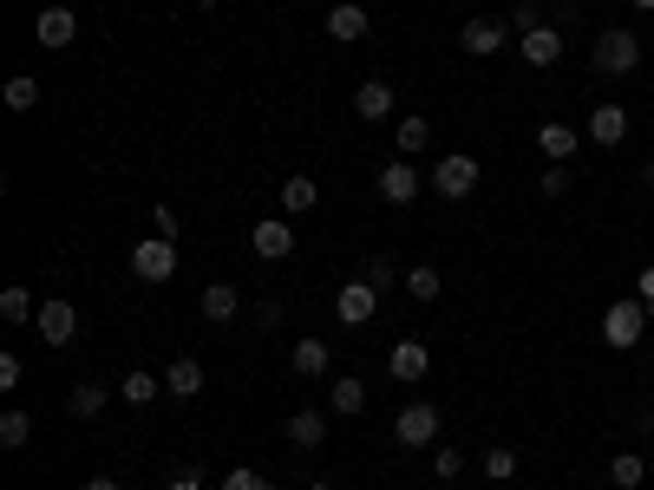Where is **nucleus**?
<instances>
[{
    "mask_svg": "<svg viewBox=\"0 0 654 490\" xmlns=\"http://www.w3.org/2000/svg\"><path fill=\"white\" fill-rule=\"evenodd\" d=\"M590 59H596V72H603V79H629V72L642 65V33H629V26H609V33H596Z\"/></svg>",
    "mask_w": 654,
    "mask_h": 490,
    "instance_id": "nucleus-1",
    "label": "nucleus"
},
{
    "mask_svg": "<svg viewBox=\"0 0 654 490\" xmlns=\"http://www.w3.org/2000/svg\"><path fill=\"white\" fill-rule=\"evenodd\" d=\"M642 334H649V301H642V295H635V301H609L603 340H609L616 354H629V347H642Z\"/></svg>",
    "mask_w": 654,
    "mask_h": 490,
    "instance_id": "nucleus-2",
    "label": "nucleus"
},
{
    "mask_svg": "<svg viewBox=\"0 0 654 490\" xmlns=\"http://www.w3.org/2000/svg\"><path fill=\"white\" fill-rule=\"evenodd\" d=\"M478 177H485V170H478V157H465V151H452V157L432 164V190L452 196V203H465V196L478 190Z\"/></svg>",
    "mask_w": 654,
    "mask_h": 490,
    "instance_id": "nucleus-3",
    "label": "nucleus"
},
{
    "mask_svg": "<svg viewBox=\"0 0 654 490\" xmlns=\"http://www.w3.org/2000/svg\"><path fill=\"white\" fill-rule=\"evenodd\" d=\"M131 275H138V282H170V275H177V242H164V236L138 242V249H131Z\"/></svg>",
    "mask_w": 654,
    "mask_h": 490,
    "instance_id": "nucleus-4",
    "label": "nucleus"
},
{
    "mask_svg": "<svg viewBox=\"0 0 654 490\" xmlns=\"http://www.w3.org/2000/svg\"><path fill=\"white\" fill-rule=\"evenodd\" d=\"M504 39H511V20H465L459 26V52H472V59L504 52Z\"/></svg>",
    "mask_w": 654,
    "mask_h": 490,
    "instance_id": "nucleus-5",
    "label": "nucleus"
},
{
    "mask_svg": "<svg viewBox=\"0 0 654 490\" xmlns=\"http://www.w3.org/2000/svg\"><path fill=\"white\" fill-rule=\"evenodd\" d=\"M373 314H380V288H373V282H347L341 301H334V321H341V327H367Z\"/></svg>",
    "mask_w": 654,
    "mask_h": 490,
    "instance_id": "nucleus-6",
    "label": "nucleus"
},
{
    "mask_svg": "<svg viewBox=\"0 0 654 490\" xmlns=\"http://www.w3.org/2000/svg\"><path fill=\"white\" fill-rule=\"evenodd\" d=\"M33 327H39L46 347H72V334H79V308H72V301H39Z\"/></svg>",
    "mask_w": 654,
    "mask_h": 490,
    "instance_id": "nucleus-7",
    "label": "nucleus"
},
{
    "mask_svg": "<svg viewBox=\"0 0 654 490\" xmlns=\"http://www.w3.org/2000/svg\"><path fill=\"white\" fill-rule=\"evenodd\" d=\"M33 39H39L46 52H66V46L79 39V13H72V7H46V13L33 20Z\"/></svg>",
    "mask_w": 654,
    "mask_h": 490,
    "instance_id": "nucleus-8",
    "label": "nucleus"
},
{
    "mask_svg": "<svg viewBox=\"0 0 654 490\" xmlns=\"http://www.w3.org/2000/svg\"><path fill=\"white\" fill-rule=\"evenodd\" d=\"M393 439H400L406 452L432 445V439H439V406H406V413L393 419Z\"/></svg>",
    "mask_w": 654,
    "mask_h": 490,
    "instance_id": "nucleus-9",
    "label": "nucleus"
},
{
    "mask_svg": "<svg viewBox=\"0 0 654 490\" xmlns=\"http://www.w3.org/2000/svg\"><path fill=\"white\" fill-rule=\"evenodd\" d=\"M419 196V170L406 164V157H393L387 170H380V203H393V210H406Z\"/></svg>",
    "mask_w": 654,
    "mask_h": 490,
    "instance_id": "nucleus-10",
    "label": "nucleus"
},
{
    "mask_svg": "<svg viewBox=\"0 0 654 490\" xmlns=\"http://www.w3.org/2000/svg\"><path fill=\"white\" fill-rule=\"evenodd\" d=\"M249 249H255L262 262H282V255L295 249V229H288L282 216H269V223H255V229H249Z\"/></svg>",
    "mask_w": 654,
    "mask_h": 490,
    "instance_id": "nucleus-11",
    "label": "nucleus"
},
{
    "mask_svg": "<svg viewBox=\"0 0 654 490\" xmlns=\"http://www.w3.org/2000/svg\"><path fill=\"white\" fill-rule=\"evenodd\" d=\"M426 367H432V354H426V340H400V347L387 354V373H393L400 386H413V380H426Z\"/></svg>",
    "mask_w": 654,
    "mask_h": 490,
    "instance_id": "nucleus-12",
    "label": "nucleus"
},
{
    "mask_svg": "<svg viewBox=\"0 0 654 490\" xmlns=\"http://www.w3.org/2000/svg\"><path fill=\"white\" fill-rule=\"evenodd\" d=\"M164 386H170V399H197V393H203V360H197V354H177V360L164 367Z\"/></svg>",
    "mask_w": 654,
    "mask_h": 490,
    "instance_id": "nucleus-13",
    "label": "nucleus"
},
{
    "mask_svg": "<svg viewBox=\"0 0 654 490\" xmlns=\"http://www.w3.org/2000/svg\"><path fill=\"white\" fill-rule=\"evenodd\" d=\"M387 111H393V85H387V79H367V85L354 92V118H360V124H380Z\"/></svg>",
    "mask_w": 654,
    "mask_h": 490,
    "instance_id": "nucleus-14",
    "label": "nucleus"
},
{
    "mask_svg": "<svg viewBox=\"0 0 654 490\" xmlns=\"http://www.w3.org/2000/svg\"><path fill=\"white\" fill-rule=\"evenodd\" d=\"M622 138H629V111H622L616 98L596 105V111H590V144H622Z\"/></svg>",
    "mask_w": 654,
    "mask_h": 490,
    "instance_id": "nucleus-15",
    "label": "nucleus"
},
{
    "mask_svg": "<svg viewBox=\"0 0 654 490\" xmlns=\"http://www.w3.org/2000/svg\"><path fill=\"white\" fill-rule=\"evenodd\" d=\"M576 144H583V138H576V131H570L563 118H550V124H537V151H544L550 164H570V157H576Z\"/></svg>",
    "mask_w": 654,
    "mask_h": 490,
    "instance_id": "nucleus-16",
    "label": "nucleus"
},
{
    "mask_svg": "<svg viewBox=\"0 0 654 490\" xmlns=\"http://www.w3.org/2000/svg\"><path fill=\"white\" fill-rule=\"evenodd\" d=\"M518 46H524V59H531V65H557V59H563V33H557V26H537V33H524Z\"/></svg>",
    "mask_w": 654,
    "mask_h": 490,
    "instance_id": "nucleus-17",
    "label": "nucleus"
},
{
    "mask_svg": "<svg viewBox=\"0 0 654 490\" xmlns=\"http://www.w3.org/2000/svg\"><path fill=\"white\" fill-rule=\"evenodd\" d=\"M321 439H328V419H321L314 406H301V413L288 419V445H295V452H314Z\"/></svg>",
    "mask_w": 654,
    "mask_h": 490,
    "instance_id": "nucleus-18",
    "label": "nucleus"
},
{
    "mask_svg": "<svg viewBox=\"0 0 654 490\" xmlns=\"http://www.w3.org/2000/svg\"><path fill=\"white\" fill-rule=\"evenodd\" d=\"M328 39H367V7L341 0V7L328 13Z\"/></svg>",
    "mask_w": 654,
    "mask_h": 490,
    "instance_id": "nucleus-19",
    "label": "nucleus"
},
{
    "mask_svg": "<svg viewBox=\"0 0 654 490\" xmlns=\"http://www.w3.org/2000/svg\"><path fill=\"white\" fill-rule=\"evenodd\" d=\"M236 308H242V295H236L229 282H210V288H203V321H236Z\"/></svg>",
    "mask_w": 654,
    "mask_h": 490,
    "instance_id": "nucleus-20",
    "label": "nucleus"
},
{
    "mask_svg": "<svg viewBox=\"0 0 654 490\" xmlns=\"http://www.w3.org/2000/svg\"><path fill=\"white\" fill-rule=\"evenodd\" d=\"M328 406H334L341 419H360V413H367V386H360V380H334V386H328Z\"/></svg>",
    "mask_w": 654,
    "mask_h": 490,
    "instance_id": "nucleus-21",
    "label": "nucleus"
},
{
    "mask_svg": "<svg viewBox=\"0 0 654 490\" xmlns=\"http://www.w3.org/2000/svg\"><path fill=\"white\" fill-rule=\"evenodd\" d=\"M314 203H321V190H314V177H288V183H282V210H288V216H308Z\"/></svg>",
    "mask_w": 654,
    "mask_h": 490,
    "instance_id": "nucleus-22",
    "label": "nucleus"
},
{
    "mask_svg": "<svg viewBox=\"0 0 654 490\" xmlns=\"http://www.w3.org/2000/svg\"><path fill=\"white\" fill-rule=\"evenodd\" d=\"M288 367H295L301 380H321V373H328V340H301V347L288 354Z\"/></svg>",
    "mask_w": 654,
    "mask_h": 490,
    "instance_id": "nucleus-23",
    "label": "nucleus"
},
{
    "mask_svg": "<svg viewBox=\"0 0 654 490\" xmlns=\"http://www.w3.org/2000/svg\"><path fill=\"white\" fill-rule=\"evenodd\" d=\"M609 478H616V490H642L649 485V465H642L635 452H616V458H609Z\"/></svg>",
    "mask_w": 654,
    "mask_h": 490,
    "instance_id": "nucleus-24",
    "label": "nucleus"
},
{
    "mask_svg": "<svg viewBox=\"0 0 654 490\" xmlns=\"http://www.w3.org/2000/svg\"><path fill=\"white\" fill-rule=\"evenodd\" d=\"M157 393H170L157 373H144V367H138V373H124V399H131V406H151Z\"/></svg>",
    "mask_w": 654,
    "mask_h": 490,
    "instance_id": "nucleus-25",
    "label": "nucleus"
},
{
    "mask_svg": "<svg viewBox=\"0 0 654 490\" xmlns=\"http://www.w3.org/2000/svg\"><path fill=\"white\" fill-rule=\"evenodd\" d=\"M26 439H33V419H26L20 406H7V413H0V445H7V452H20Z\"/></svg>",
    "mask_w": 654,
    "mask_h": 490,
    "instance_id": "nucleus-26",
    "label": "nucleus"
},
{
    "mask_svg": "<svg viewBox=\"0 0 654 490\" xmlns=\"http://www.w3.org/2000/svg\"><path fill=\"white\" fill-rule=\"evenodd\" d=\"M0 98H7V111H33V105H39V85H33V79H26V72H13V79H7V92H0Z\"/></svg>",
    "mask_w": 654,
    "mask_h": 490,
    "instance_id": "nucleus-27",
    "label": "nucleus"
},
{
    "mask_svg": "<svg viewBox=\"0 0 654 490\" xmlns=\"http://www.w3.org/2000/svg\"><path fill=\"white\" fill-rule=\"evenodd\" d=\"M33 314H39V308H33V295H26V288H0V321H13V327H20V321H33Z\"/></svg>",
    "mask_w": 654,
    "mask_h": 490,
    "instance_id": "nucleus-28",
    "label": "nucleus"
},
{
    "mask_svg": "<svg viewBox=\"0 0 654 490\" xmlns=\"http://www.w3.org/2000/svg\"><path fill=\"white\" fill-rule=\"evenodd\" d=\"M66 413H72V419H98V413H105V386H72Z\"/></svg>",
    "mask_w": 654,
    "mask_h": 490,
    "instance_id": "nucleus-29",
    "label": "nucleus"
},
{
    "mask_svg": "<svg viewBox=\"0 0 654 490\" xmlns=\"http://www.w3.org/2000/svg\"><path fill=\"white\" fill-rule=\"evenodd\" d=\"M426 138H432V124H426L419 111H406V118H400V151L413 157V151H426Z\"/></svg>",
    "mask_w": 654,
    "mask_h": 490,
    "instance_id": "nucleus-30",
    "label": "nucleus"
},
{
    "mask_svg": "<svg viewBox=\"0 0 654 490\" xmlns=\"http://www.w3.org/2000/svg\"><path fill=\"white\" fill-rule=\"evenodd\" d=\"M485 478H491V485H511V478H518V452H511V445L485 452Z\"/></svg>",
    "mask_w": 654,
    "mask_h": 490,
    "instance_id": "nucleus-31",
    "label": "nucleus"
},
{
    "mask_svg": "<svg viewBox=\"0 0 654 490\" xmlns=\"http://www.w3.org/2000/svg\"><path fill=\"white\" fill-rule=\"evenodd\" d=\"M406 295L413 301H439V268H406Z\"/></svg>",
    "mask_w": 654,
    "mask_h": 490,
    "instance_id": "nucleus-32",
    "label": "nucleus"
},
{
    "mask_svg": "<svg viewBox=\"0 0 654 490\" xmlns=\"http://www.w3.org/2000/svg\"><path fill=\"white\" fill-rule=\"evenodd\" d=\"M459 471H465V458H459V445H439V452H432V478H445V485H452Z\"/></svg>",
    "mask_w": 654,
    "mask_h": 490,
    "instance_id": "nucleus-33",
    "label": "nucleus"
},
{
    "mask_svg": "<svg viewBox=\"0 0 654 490\" xmlns=\"http://www.w3.org/2000/svg\"><path fill=\"white\" fill-rule=\"evenodd\" d=\"M511 26H518V33H537V26H544V7H537V0H518V7H511Z\"/></svg>",
    "mask_w": 654,
    "mask_h": 490,
    "instance_id": "nucleus-34",
    "label": "nucleus"
},
{
    "mask_svg": "<svg viewBox=\"0 0 654 490\" xmlns=\"http://www.w3.org/2000/svg\"><path fill=\"white\" fill-rule=\"evenodd\" d=\"M367 282H373V288H380V295H387V288H393V282H400V268H393V262H387V255H373V262H367Z\"/></svg>",
    "mask_w": 654,
    "mask_h": 490,
    "instance_id": "nucleus-35",
    "label": "nucleus"
},
{
    "mask_svg": "<svg viewBox=\"0 0 654 490\" xmlns=\"http://www.w3.org/2000/svg\"><path fill=\"white\" fill-rule=\"evenodd\" d=\"M223 490H269V478H262V471H249V465H236V471L223 478Z\"/></svg>",
    "mask_w": 654,
    "mask_h": 490,
    "instance_id": "nucleus-36",
    "label": "nucleus"
},
{
    "mask_svg": "<svg viewBox=\"0 0 654 490\" xmlns=\"http://www.w3.org/2000/svg\"><path fill=\"white\" fill-rule=\"evenodd\" d=\"M544 196H570V164H550V170H544Z\"/></svg>",
    "mask_w": 654,
    "mask_h": 490,
    "instance_id": "nucleus-37",
    "label": "nucleus"
},
{
    "mask_svg": "<svg viewBox=\"0 0 654 490\" xmlns=\"http://www.w3.org/2000/svg\"><path fill=\"white\" fill-rule=\"evenodd\" d=\"M157 236L177 242V210H170V203H157Z\"/></svg>",
    "mask_w": 654,
    "mask_h": 490,
    "instance_id": "nucleus-38",
    "label": "nucleus"
},
{
    "mask_svg": "<svg viewBox=\"0 0 654 490\" xmlns=\"http://www.w3.org/2000/svg\"><path fill=\"white\" fill-rule=\"evenodd\" d=\"M20 386V360L13 354H0V393H13Z\"/></svg>",
    "mask_w": 654,
    "mask_h": 490,
    "instance_id": "nucleus-39",
    "label": "nucleus"
},
{
    "mask_svg": "<svg viewBox=\"0 0 654 490\" xmlns=\"http://www.w3.org/2000/svg\"><path fill=\"white\" fill-rule=\"evenodd\" d=\"M635 295L649 301V314H654V268H642V275H635Z\"/></svg>",
    "mask_w": 654,
    "mask_h": 490,
    "instance_id": "nucleus-40",
    "label": "nucleus"
},
{
    "mask_svg": "<svg viewBox=\"0 0 654 490\" xmlns=\"http://www.w3.org/2000/svg\"><path fill=\"white\" fill-rule=\"evenodd\" d=\"M170 490H203V471H177V478H170Z\"/></svg>",
    "mask_w": 654,
    "mask_h": 490,
    "instance_id": "nucleus-41",
    "label": "nucleus"
},
{
    "mask_svg": "<svg viewBox=\"0 0 654 490\" xmlns=\"http://www.w3.org/2000/svg\"><path fill=\"white\" fill-rule=\"evenodd\" d=\"M85 490H124L118 478H85Z\"/></svg>",
    "mask_w": 654,
    "mask_h": 490,
    "instance_id": "nucleus-42",
    "label": "nucleus"
},
{
    "mask_svg": "<svg viewBox=\"0 0 654 490\" xmlns=\"http://www.w3.org/2000/svg\"><path fill=\"white\" fill-rule=\"evenodd\" d=\"M642 183H649V190H654V164H642Z\"/></svg>",
    "mask_w": 654,
    "mask_h": 490,
    "instance_id": "nucleus-43",
    "label": "nucleus"
},
{
    "mask_svg": "<svg viewBox=\"0 0 654 490\" xmlns=\"http://www.w3.org/2000/svg\"><path fill=\"white\" fill-rule=\"evenodd\" d=\"M190 7H197V13H210V7H216V0H190Z\"/></svg>",
    "mask_w": 654,
    "mask_h": 490,
    "instance_id": "nucleus-44",
    "label": "nucleus"
},
{
    "mask_svg": "<svg viewBox=\"0 0 654 490\" xmlns=\"http://www.w3.org/2000/svg\"><path fill=\"white\" fill-rule=\"evenodd\" d=\"M635 7H642V13H654V0H635Z\"/></svg>",
    "mask_w": 654,
    "mask_h": 490,
    "instance_id": "nucleus-45",
    "label": "nucleus"
},
{
    "mask_svg": "<svg viewBox=\"0 0 654 490\" xmlns=\"http://www.w3.org/2000/svg\"><path fill=\"white\" fill-rule=\"evenodd\" d=\"M308 490H334V485H308Z\"/></svg>",
    "mask_w": 654,
    "mask_h": 490,
    "instance_id": "nucleus-46",
    "label": "nucleus"
}]
</instances>
